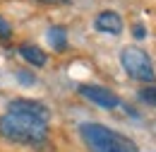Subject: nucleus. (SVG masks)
<instances>
[{
  "mask_svg": "<svg viewBox=\"0 0 156 152\" xmlns=\"http://www.w3.org/2000/svg\"><path fill=\"white\" fill-rule=\"evenodd\" d=\"M0 138H5L7 142H17V145L41 147L48 140V123L22 114H2L0 116Z\"/></svg>",
  "mask_w": 156,
  "mask_h": 152,
  "instance_id": "f257e3e1",
  "label": "nucleus"
},
{
  "mask_svg": "<svg viewBox=\"0 0 156 152\" xmlns=\"http://www.w3.org/2000/svg\"><path fill=\"white\" fill-rule=\"evenodd\" d=\"M79 133L91 152H139L130 138H125L122 133H115L101 123H82Z\"/></svg>",
  "mask_w": 156,
  "mask_h": 152,
  "instance_id": "f03ea898",
  "label": "nucleus"
},
{
  "mask_svg": "<svg viewBox=\"0 0 156 152\" xmlns=\"http://www.w3.org/2000/svg\"><path fill=\"white\" fill-rule=\"evenodd\" d=\"M120 63L125 68V73L132 77V80H139V82H154V65L149 56L137 48V46H127L120 51Z\"/></svg>",
  "mask_w": 156,
  "mask_h": 152,
  "instance_id": "7ed1b4c3",
  "label": "nucleus"
},
{
  "mask_svg": "<svg viewBox=\"0 0 156 152\" xmlns=\"http://www.w3.org/2000/svg\"><path fill=\"white\" fill-rule=\"evenodd\" d=\"M77 92L84 97L87 101L96 104L101 109H115V106H120L118 94H113L111 89H106V87H101V85H79Z\"/></svg>",
  "mask_w": 156,
  "mask_h": 152,
  "instance_id": "20e7f679",
  "label": "nucleus"
},
{
  "mask_svg": "<svg viewBox=\"0 0 156 152\" xmlns=\"http://www.w3.org/2000/svg\"><path fill=\"white\" fill-rule=\"evenodd\" d=\"M7 114H22V116H31V118H39L43 123H48L51 111L46 104L34 101V99H12L7 104Z\"/></svg>",
  "mask_w": 156,
  "mask_h": 152,
  "instance_id": "39448f33",
  "label": "nucleus"
},
{
  "mask_svg": "<svg viewBox=\"0 0 156 152\" xmlns=\"http://www.w3.org/2000/svg\"><path fill=\"white\" fill-rule=\"evenodd\" d=\"M94 27H96V32H103V34H120L122 32V17L118 12L106 10V12H98L96 15Z\"/></svg>",
  "mask_w": 156,
  "mask_h": 152,
  "instance_id": "423d86ee",
  "label": "nucleus"
},
{
  "mask_svg": "<svg viewBox=\"0 0 156 152\" xmlns=\"http://www.w3.org/2000/svg\"><path fill=\"white\" fill-rule=\"evenodd\" d=\"M20 56L29 63V65H34V68H43L46 63H48V56L41 51L39 46H34V44H22L20 46Z\"/></svg>",
  "mask_w": 156,
  "mask_h": 152,
  "instance_id": "0eeeda50",
  "label": "nucleus"
},
{
  "mask_svg": "<svg viewBox=\"0 0 156 152\" xmlns=\"http://www.w3.org/2000/svg\"><path fill=\"white\" fill-rule=\"evenodd\" d=\"M46 36H48V44L53 46V51H58V53H60V51L67 48V29H65V27H60V24L48 27Z\"/></svg>",
  "mask_w": 156,
  "mask_h": 152,
  "instance_id": "6e6552de",
  "label": "nucleus"
},
{
  "mask_svg": "<svg viewBox=\"0 0 156 152\" xmlns=\"http://www.w3.org/2000/svg\"><path fill=\"white\" fill-rule=\"evenodd\" d=\"M139 99H142L144 104H149V106H156V87L154 85L142 87V89H139Z\"/></svg>",
  "mask_w": 156,
  "mask_h": 152,
  "instance_id": "1a4fd4ad",
  "label": "nucleus"
},
{
  "mask_svg": "<svg viewBox=\"0 0 156 152\" xmlns=\"http://www.w3.org/2000/svg\"><path fill=\"white\" fill-rule=\"evenodd\" d=\"M17 82H20V85H27V87H31V85L36 82V77H34V73H29V70H17Z\"/></svg>",
  "mask_w": 156,
  "mask_h": 152,
  "instance_id": "9d476101",
  "label": "nucleus"
},
{
  "mask_svg": "<svg viewBox=\"0 0 156 152\" xmlns=\"http://www.w3.org/2000/svg\"><path fill=\"white\" fill-rule=\"evenodd\" d=\"M12 36V27L5 17H0V39H10Z\"/></svg>",
  "mask_w": 156,
  "mask_h": 152,
  "instance_id": "9b49d317",
  "label": "nucleus"
},
{
  "mask_svg": "<svg viewBox=\"0 0 156 152\" xmlns=\"http://www.w3.org/2000/svg\"><path fill=\"white\" fill-rule=\"evenodd\" d=\"M132 34H135V39H144V36H147L144 24H135V27H132Z\"/></svg>",
  "mask_w": 156,
  "mask_h": 152,
  "instance_id": "f8f14e48",
  "label": "nucleus"
},
{
  "mask_svg": "<svg viewBox=\"0 0 156 152\" xmlns=\"http://www.w3.org/2000/svg\"><path fill=\"white\" fill-rule=\"evenodd\" d=\"M34 2H43V5H62V2H70V0H34Z\"/></svg>",
  "mask_w": 156,
  "mask_h": 152,
  "instance_id": "ddd939ff",
  "label": "nucleus"
}]
</instances>
